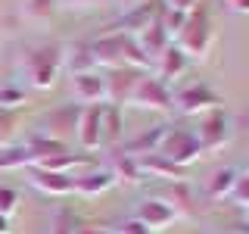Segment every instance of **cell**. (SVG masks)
Masks as SVG:
<instances>
[{
    "mask_svg": "<svg viewBox=\"0 0 249 234\" xmlns=\"http://www.w3.org/2000/svg\"><path fill=\"white\" fill-rule=\"evenodd\" d=\"M153 66H156V78H159L162 84H168V81H175L178 75H184V72H187L190 59H187L184 53H181V47H178V44H171L168 50L153 62Z\"/></svg>",
    "mask_w": 249,
    "mask_h": 234,
    "instance_id": "e0dca14e",
    "label": "cell"
},
{
    "mask_svg": "<svg viewBox=\"0 0 249 234\" xmlns=\"http://www.w3.org/2000/svg\"><path fill=\"white\" fill-rule=\"evenodd\" d=\"M221 106V97L209 88V84H187L178 94H171V109H178L181 116H209Z\"/></svg>",
    "mask_w": 249,
    "mask_h": 234,
    "instance_id": "277c9868",
    "label": "cell"
},
{
    "mask_svg": "<svg viewBox=\"0 0 249 234\" xmlns=\"http://www.w3.org/2000/svg\"><path fill=\"white\" fill-rule=\"evenodd\" d=\"M109 187H115V175L109 169H93L84 172V175H75V194H81V197H100Z\"/></svg>",
    "mask_w": 249,
    "mask_h": 234,
    "instance_id": "ac0fdd59",
    "label": "cell"
},
{
    "mask_svg": "<svg viewBox=\"0 0 249 234\" xmlns=\"http://www.w3.org/2000/svg\"><path fill=\"white\" fill-rule=\"evenodd\" d=\"M233 184H237V169H218V172H212V178H209V184H206L209 200H224V197H231Z\"/></svg>",
    "mask_w": 249,
    "mask_h": 234,
    "instance_id": "cb8c5ba5",
    "label": "cell"
},
{
    "mask_svg": "<svg viewBox=\"0 0 249 234\" xmlns=\"http://www.w3.org/2000/svg\"><path fill=\"white\" fill-rule=\"evenodd\" d=\"M13 125H16V113L0 106V131H6V135H13Z\"/></svg>",
    "mask_w": 249,
    "mask_h": 234,
    "instance_id": "d590c367",
    "label": "cell"
},
{
    "mask_svg": "<svg viewBox=\"0 0 249 234\" xmlns=\"http://www.w3.org/2000/svg\"><path fill=\"white\" fill-rule=\"evenodd\" d=\"M159 25L165 28L168 38H178V35L184 31V25H187V16L178 13V10H168V6L162 3V10H159Z\"/></svg>",
    "mask_w": 249,
    "mask_h": 234,
    "instance_id": "4316f807",
    "label": "cell"
},
{
    "mask_svg": "<svg viewBox=\"0 0 249 234\" xmlns=\"http://www.w3.org/2000/svg\"><path fill=\"white\" fill-rule=\"evenodd\" d=\"M88 162H90V156H88V153H72V150H66V153H56V156H50V159L37 162V169H47V172H62V175H72L75 169L88 166Z\"/></svg>",
    "mask_w": 249,
    "mask_h": 234,
    "instance_id": "7402d4cb",
    "label": "cell"
},
{
    "mask_svg": "<svg viewBox=\"0 0 249 234\" xmlns=\"http://www.w3.org/2000/svg\"><path fill=\"white\" fill-rule=\"evenodd\" d=\"M53 10H56V0H25L28 19H50Z\"/></svg>",
    "mask_w": 249,
    "mask_h": 234,
    "instance_id": "83f0119b",
    "label": "cell"
},
{
    "mask_svg": "<svg viewBox=\"0 0 249 234\" xmlns=\"http://www.w3.org/2000/svg\"><path fill=\"white\" fill-rule=\"evenodd\" d=\"M19 209V194L13 187H0V215L13 218V213Z\"/></svg>",
    "mask_w": 249,
    "mask_h": 234,
    "instance_id": "1f68e13d",
    "label": "cell"
},
{
    "mask_svg": "<svg viewBox=\"0 0 249 234\" xmlns=\"http://www.w3.org/2000/svg\"><path fill=\"white\" fill-rule=\"evenodd\" d=\"M165 6H168V10H178V13H184V16H190V13L199 6V0H165Z\"/></svg>",
    "mask_w": 249,
    "mask_h": 234,
    "instance_id": "836d02e7",
    "label": "cell"
},
{
    "mask_svg": "<svg viewBox=\"0 0 249 234\" xmlns=\"http://www.w3.org/2000/svg\"><path fill=\"white\" fill-rule=\"evenodd\" d=\"M165 203L175 209V215H193L196 213V197H193L190 181H171Z\"/></svg>",
    "mask_w": 249,
    "mask_h": 234,
    "instance_id": "ffe728a7",
    "label": "cell"
},
{
    "mask_svg": "<svg viewBox=\"0 0 249 234\" xmlns=\"http://www.w3.org/2000/svg\"><path fill=\"white\" fill-rule=\"evenodd\" d=\"M134 218L143 225V228H150V231H165L178 215H175V209H171L165 200H143L137 206Z\"/></svg>",
    "mask_w": 249,
    "mask_h": 234,
    "instance_id": "4fadbf2b",
    "label": "cell"
},
{
    "mask_svg": "<svg viewBox=\"0 0 249 234\" xmlns=\"http://www.w3.org/2000/svg\"><path fill=\"white\" fill-rule=\"evenodd\" d=\"M109 172L115 175V181H124V184H140L143 181V175H140V169H137V159L128 156V153H122V150L112 153V169Z\"/></svg>",
    "mask_w": 249,
    "mask_h": 234,
    "instance_id": "603a6c76",
    "label": "cell"
},
{
    "mask_svg": "<svg viewBox=\"0 0 249 234\" xmlns=\"http://www.w3.org/2000/svg\"><path fill=\"white\" fill-rule=\"evenodd\" d=\"M78 144H81V150H100L103 147V103L100 106H81V113H78Z\"/></svg>",
    "mask_w": 249,
    "mask_h": 234,
    "instance_id": "ba28073f",
    "label": "cell"
},
{
    "mask_svg": "<svg viewBox=\"0 0 249 234\" xmlns=\"http://www.w3.org/2000/svg\"><path fill=\"white\" fill-rule=\"evenodd\" d=\"M62 66L69 69L72 75H81V72H93V57H90V47L88 44H69L62 47Z\"/></svg>",
    "mask_w": 249,
    "mask_h": 234,
    "instance_id": "44dd1931",
    "label": "cell"
},
{
    "mask_svg": "<svg viewBox=\"0 0 249 234\" xmlns=\"http://www.w3.org/2000/svg\"><path fill=\"white\" fill-rule=\"evenodd\" d=\"M72 94L78 103L84 106H100L106 103V78L103 72H81V75H72Z\"/></svg>",
    "mask_w": 249,
    "mask_h": 234,
    "instance_id": "7c38bea8",
    "label": "cell"
},
{
    "mask_svg": "<svg viewBox=\"0 0 249 234\" xmlns=\"http://www.w3.org/2000/svg\"><path fill=\"white\" fill-rule=\"evenodd\" d=\"M22 75L31 88L37 91H50L56 84V78L62 72V47L59 44H44V47H31L22 57Z\"/></svg>",
    "mask_w": 249,
    "mask_h": 234,
    "instance_id": "7a4b0ae2",
    "label": "cell"
},
{
    "mask_svg": "<svg viewBox=\"0 0 249 234\" xmlns=\"http://www.w3.org/2000/svg\"><path fill=\"white\" fill-rule=\"evenodd\" d=\"M78 228V222H75V215L69 213V209H59L56 215H53V225H50V234H75Z\"/></svg>",
    "mask_w": 249,
    "mask_h": 234,
    "instance_id": "f1b7e54d",
    "label": "cell"
},
{
    "mask_svg": "<svg viewBox=\"0 0 249 234\" xmlns=\"http://www.w3.org/2000/svg\"><path fill=\"white\" fill-rule=\"evenodd\" d=\"M122 140V106L103 103V144L115 147Z\"/></svg>",
    "mask_w": 249,
    "mask_h": 234,
    "instance_id": "d4e9b609",
    "label": "cell"
},
{
    "mask_svg": "<svg viewBox=\"0 0 249 234\" xmlns=\"http://www.w3.org/2000/svg\"><path fill=\"white\" fill-rule=\"evenodd\" d=\"M78 113L81 106H59L53 113L44 116V137H53V140H62L66 131H75L78 128ZM66 144V140H62Z\"/></svg>",
    "mask_w": 249,
    "mask_h": 234,
    "instance_id": "5bb4252c",
    "label": "cell"
},
{
    "mask_svg": "<svg viewBox=\"0 0 249 234\" xmlns=\"http://www.w3.org/2000/svg\"><path fill=\"white\" fill-rule=\"evenodd\" d=\"M0 106L10 109V113H16L19 106H25V91H19V88H0Z\"/></svg>",
    "mask_w": 249,
    "mask_h": 234,
    "instance_id": "4dcf8cb0",
    "label": "cell"
},
{
    "mask_svg": "<svg viewBox=\"0 0 249 234\" xmlns=\"http://www.w3.org/2000/svg\"><path fill=\"white\" fill-rule=\"evenodd\" d=\"M212 16H209V6H196L190 16H187V25L178 35V47L187 59H206L209 47H212Z\"/></svg>",
    "mask_w": 249,
    "mask_h": 234,
    "instance_id": "3957f363",
    "label": "cell"
},
{
    "mask_svg": "<svg viewBox=\"0 0 249 234\" xmlns=\"http://www.w3.org/2000/svg\"><path fill=\"white\" fill-rule=\"evenodd\" d=\"M134 41H137V47H140V53H143L150 62H156V59H159L162 53L171 47V38L165 35V28L159 25V19H156L150 28H143L140 35H134Z\"/></svg>",
    "mask_w": 249,
    "mask_h": 234,
    "instance_id": "9a60e30c",
    "label": "cell"
},
{
    "mask_svg": "<svg viewBox=\"0 0 249 234\" xmlns=\"http://www.w3.org/2000/svg\"><path fill=\"white\" fill-rule=\"evenodd\" d=\"M159 10L162 6L156 3V0H146V3H140V6H134V10H128L122 16L115 25H109L112 31H119V35H128V38H134V35H140L143 28H150L156 19H159Z\"/></svg>",
    "mask_w": 249,
    "mask_h": 234,
    "instance_id": "8fae6325",
    "label": "cell"
},
{
    "mask_svg": "<svg viewBox=\"0 0 249 234\" xmlns=\"http://www.w3.org/2000/svg\"><path fill=\"white\" fill-rule=\"evenodd\" d=\"M28 184L47 197H69L75 194V175H62V172H47L37 166H28Z\"/></svg>",
    "mask_w": 249,
    "mask_h": 234,
    "instance_id": "9c48e42d",
    "label": "cell"
},
{
    "mask_svg": "<svg viewBox=\"0 0 249 234\" xmlns=\"http://www.w3.org/2000/svg\"><path fill=\"white\" fill-rule=\"evenodd\" d=\"M75 234H109L106 228H97V225H78Z\"/></svg>",
    "mask_w": 249,
    "mask_h": 234,
    "instance_id": "8d00e7d4",
    "label": "cell"
},
{
    "mask_svg": "<svg viewBox=\"0 0 249 234\" xmlns=\"http://www.w3.org/2000/svg\"><path fill=\"white\" fill-rule=\"evenodd\" d=\"M0 234H13V222L6 215H0Z\"/></svg>",
    "mask_w": 249,
    "mask_h": 234,
    "instance_id": "f35d334b",
    "label": "cell"
},
{
    "mask_svg": "<svg viewBox=\"0 0 249 234\" xmlns=\"http://www.w3.org/2000/svg\"><path fill=\"white\" fill-rule=\"evenodd\" d=\"M115 234H153V231H150V228H143L137 218H128V222H122V225H119V231H115Z\"/></svg>",
    "mask_w": 249,
    "mask_h": 234,
    "instance_id": "e575fe53",
    "label": "cell"
},
{
    "mask_svg": "<svg viewBox=\"0 0 249 234\" xmlns=\"http://www.w3.org/2000/svg\"><path fill=\"white\" fill-rule=\"evenodd\" d=\"M165 131H168V125H156V128L150 131H143L140 137L134 140H128V144L122 147V153H128V156H146V153H159V147H162V137H165Z\"/></svg>",
    "mask_w": 249,
    "mask_h": 234,
    "instance_id": "d6986e66",
    "label": "cell"
},
{
    "mask_svg": "<svg viewBox=\"0 0 249 234\" xmlns=\"http://www.w3.org/2000/svg\"><path fill=\"white\" fill-rule=\"evenodd\" d=\"M88 47H90L93 66L106 69V72H112V69H137V72H143V69L153 66V62L140 53L134 38L119 35V31H106V35H100L97 41H90Z\"/></svg>",
    "mask_w": 249,
    "mask_h": 234,
    "instance_id": "6da1fadb",
    "label": "cell"
},
{
    "mask_svg": "<svg viewBox=\"0 0 249 234\" xmlns=\"http://www.w3.org/2000/svg\"><path fill=\"white\" fill-rule=\"evenodd\" d=\"M31 166V153H28V147L22 144V147H3L0 150V172L3 169H28Z\"/></svg>",
    "mask_w": 249,
    "mask_h": 234,
    "instance_id": "484cf974",
    "label": "cell"
},
{
    "mask_svg": "<svg viewBox=\"0 0 249 234\" xmlns=\"http://www.w3.org/2000/svg\"><path fill=\"white\" fill-rule=\"evenodd\" d=\"M137 169H140V175H150V178H165V181H187L184 169H178L175 162H168L165 156H159V153L137 156Z\"/></svg>",
    "mask_w": 249,
    "mask_h": 234,
    "instance_id": "2e32d148",
    "label": "cell"
},
{
    "mask_svg": "<svg viewBox=\"0 0 249 234\" xmlns=\"http://www.w3.org/2000/svg\"><path fill=\"white\" fill-rule=\"evenodd\" d=\"M231 200L237 203V206H249V172L246 175H237V184H233V191H231Z\"/></svg>",
    "mask_w": 249,
    "mask_h": 234,
    "instance_id": "d6a6232c",
    "label": "cell"
},
{
    "mask_svg": "<svg viewBox=\"0 0 249 234\" xmlns=\"http://www.w3.org/2000/svg\"><path fill=\"white\" fill-rule=\"evenodd\" d=\"M159 156H165L178 169H187L190 162H196L202 156V150H199L196 137H193V128H168L165 137H162Z\"/></svg>",
    "mask_w": 249,
    "mask_h": 234,
    "instance_id": "5b68a950",
    "label": "cell"
},
{
    "mask_svg": "<svg viewBox=\"0 0 249 234\" xmlns=\"http://www.w3.org/2000/svg\"><path fill=\"white\" fill-rule=\"evenodd\" d=\"M115 0H56V6L62 10H72V13H88V10H100V6H109Z\"/></svg>",
    "mask_w": 249,
    "mask_h": 234,
    "instance_id": "f546056e",
    "label": "cell"
},
{
    "mask_svg": "<svg viewBox=\"0 0 249 234\" xmlns=\"http://www.w3.org/2000/svg\"><path fill=\"white\" fill-rule=\"evenodd\" d=\"M128 103L137 106V109L168 113V109H171V91H168V84H162L156 75H140V81H137V88H134V94H131Z\"/></svg>",
    "mask_w": 249,
    "mask_h": 234,
    "instance_id": "52a82bcc",
    "label": "cell"
},
{
    "mask_svg": "<svg viewBox=\"0 0 249 234\" xmlns=\"http://www.w3.org/2000/svg\"><path fill=\"white\" fill-rule=\"evenodd\" d=\"M140 75L143 72H137V69H112V72H106L103 75L106 78V103L124 106L131 100V94H134Z\"/></svg>",
    "mask_w": 249,
    "mask_h": 234,
    "instance_id": "30bf717a",
    "label": "cell"
},
{
    "mask_svg": "<svg viewBox=\"0 0 249 234\" xmlns=\"http://www.w3.org/2000/svg\"><path fill=\"white\" fill-rule=\"evenodd\" d=\"M246 225H249V206H246Z\"/></svg>",
    "mask_w": 249,
    "mask_h": 234,
    "instance_id": "ab89813d",
    "label": "cell"
},
{
    "mask_svg": "<svg viewBox=\"0 0 249 234\" xmlns=\"http://www.w3.org/2000/svg\"><path fill=\"white\" fill-rule=\"evenodd\" d=\"M231 135H233V122L221 113V109L202 116L199 128H193V137H196V144H199L202 153H218L231 140Z\"/></svg>",
    "mask_w": 249,
    "mask_h": 234,
    "instance_id": "8992f818",
    "label": "cell"
},
{
    "mask_svg": "<svg viewBox=\"0 0 249 234\" xmlns=\"http://www.w3.org/2000/svg\"><path fill=\"white\" fill-rule=\"evenodd\" d=\"M228 6L233 13H249V0H228Z\"/></svg>",
    "mask_w": 249,
    "mask_h": 234,
    "instance_id": "74e56055",
    "label": "cell"
}]
</instances>
